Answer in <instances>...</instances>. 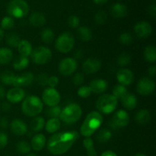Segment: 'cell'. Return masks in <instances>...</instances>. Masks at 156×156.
I'll use <instances>...</instances> for the list:
<instances>
[{
    "label": "cell",
    "instance_id": "obj_34",
    "mask_svg": "<svg viewBox=\"0 0 156 156\" xmlns=\"http://www.w3.org/2000/svg\"><path fill=\"white\" fill-rule=\"evenodd\" d=\"M112 137V133L108 129H101L97 134V141L100 143H105L109 141Z\"/></svg>",
    "mask_w": 156,
    "mask_h": 156
},
{
    "label": "cell",
    "instance_id": "obj_4",
    "mask_svg": "<svg viewBox=\"0 0 156 156\" xmlns=\"http://www.w3.org/2000/svg\"><path fill=\"white\" fill-rule=\"evenodd\" d=\"M82 114V109L78 104H69L64 108L61 111L59 120L64 123L72 124L75 123L81 118Z\"/></svg>",
    "mask_w": 156,
    "mask_h": 156
},
{
    "label": "cell",
    "instance_id": "obj_51",
    "mask_svg": "<svg viewBox=\"0 0 156 156\" xmlns=\"http://www.w3.org/2000/svg\"><path fill=\"white\" fill-rule=\"evenodd\" d=\"M149 14L152 16L153 18H155V15H156V6L155 4H152L149 7Z\"/></svg>",
    "mask_w": 156,
    "mask_h": 156
},
{
    "label": "cell",
    "instance_id": "obj_60",
    "mask_svg": "<svg viewBox=\"0 0 156 156\" xmlns=\"http://www.w3.org/2000/svg\"><path fill=\"white\" fill-rule=\"evenodd\" d=\"M27 156H37V155H34V154H29V155H27Z\"/></svg>",
    "mask_w": 156,
    "mask_h": 156
},
{
    "label": "cell",
    "instance_id": "obj_58",
    "mask_svg": "<svg viewBox=\"0 0 156 156\" xmlns=\"http://www.w3.org/2000/svg\"><path fill=\"white\" fill-rule=\"evenodd\" d=\"M4 38V30L2 28H0V41Z\"/></svg>",
    "mask_w": 156,
    "mask_h": 156
},
{
    "label": "cell",
    "instance_id": "obj_59",
    "mask_svg": "<svg viewBox=\"0 0 156 156\" xmlns=\"http://www.w3.org/2000/svg\"><path fill=\"white\" fill-rule=\"evenodd\" d=\"M134 156H146V155H144V154L138 153V154H136V155H135Z\"/></svg>",
    "mask_w": 156,
    "mask_h": 156
},
{
    "label": "cell",
    "instance_id": "obj_28",
    "mask_svg": "<svg viewBox=\"0 0 156 156\" xmlns=\"http://www.w3.org/2000/svg\"><path fill=\"white\" fill-rule=\"evenodd\" d=\"M13 59V53L12 50L6 47L0 48V64L5 65L9 63Z\"/></svg>",
    "mask_w": 156,
    "mask_h": 156
},
{
    "label": "cell",
    "instance_id": "obj_22",
    "mask_svg": "<svg viewBox=\"0 0 156 156\" xmlns=\"http://www.w3.org/2000/svg\"><path fill=\"white\" fill-rule=\"evenodd\" d=\"M111 12L114 18H123L127 14V7L123 3H115L111 6Z\"/></svg>",
    "mask_w": 156,
    "mask_h": 156
},
{
    "label": "cell",
    "instance_id": "obj_57",
    "mask_svg": "<svg viewBox=\"0 0 156 156\" xmlns=\"http://www.w3.org/2000/svg\"><path fill=\"white\" fill-rule=\"evenodd\" d=\"M93 1H94V2L95 3V4L103 5L105 4V3H106L107 2H108V0H93Z\"/></svg>",
    "mask_w": 156,
    "mask_h": 156
},
{
    "label": "cell",
    "instance_id": "obj_49",
    "mask_svg": "<svg viewBox=\"0 0 156 156\" xmlns=\"http://www.w3.org/2000/svg\"><path fill=\"white\" fill-rule=\"evenodd\" d=\"M59 78L56 76H53L49 77L48 83H47V85L50 86V88H55L58 85H59Z\"/></svg>",
    "mask_w": 156,
    "mask_h": 156
},
{
    "label": "cell",
    "instance_id": "obj_26",
    "mask_svg": "<svg viewBox=\"0 0 156 156\" xmlns=\"http://www.w3.org/2000/svg\"><path fill=\"white\" fill-rule=\"evenodd\" d=\"M135 120L137 123L141 125L146 124L151 120V114L149 111L146 109L140 110L135 116Z\"/></svg>",
    "mask_w": 156,
    "mask_h": 156
},
{
    "label": "cell",
    "instance_id": "obj_46",
    "mask_svg": "<svg viewBox=\"0 0 156 156\" xmlns=\"http://www.w3.org/2000/svg\"><path fill=\"white\" fill-rule=\"evenodd\" d=\"M68 25L72 28H77L79 27V24H80V20H79V17L76 15H71L68 18Z\"/></svg>",
    "mask_w": 156,
    "mask_h": 156
},
{
    "label": "cell",
    "instance_id": "obj_30",
    "mask_svg": "<svg viewBox=\"0 0 156 156\" xmlns=\"http://www.w3.org/2000/svg\"><path fill=\"white\" fill-rule=\"evenodd\" d=\"M45 126V120L42 117H35L30 123V127L34 132H40L42 130Z\"/></svg>",
    "mask_w": 156,
    "mask_h": 156
},
{
    "label": "cell",
    "instance_id": "obj_14",
    "mask_svg": "<svg viewBox=\"0 0 156 156\" xmlns=\"http://www.w3.org/2000/svg\"><path fill=\"white\" fill-rule=\"evenodd\" d=\"M34 80V76L31 73H24L18 76H15L12 85L15 88L30 86Z\"/></svg>",
    "mask_w": 156,
    "mask_h": 156
},
{
    "label": "cell",
    "instance_id": "obj_20",
    "mask_svg": "<svg viewBox=\"0 0 156 156\" xmlns=\"http://www.w3.org/2000/svg\"><path fill=\"white\" fill-rule=\"evenodd\" d=\"M46 143H47V140H46L45 136L41 133H38L34 136L30 145L31 149L37 152H39L45 147Z\"/></svg>",
    "mask_w": 156,
    "mask_h": 156
},
{
    "label": "cell",
    "instance_id": "obj_10",
    "mask_svg": "<svg viewBox=\"0 0 156 156\" xmlns=\"http://www.w3.org/2000/svg\"><path fill=\"white\" fill-rule=\"evenodd\" d=\"M155 82L148 77H143L139 80L136 85V91L143 96L152 94L155 90Z\"/></svg>",
    "mask_w": 156,
    "mask_h": 156
},
{
    "label": "cell",
    "instance_id": "obj_6",
    "mask_svg": "<svg viewBox=\"0 0 156 156\" xmlns=\"http://www.w3.org/2000/svg\"><path fill=\"white\" fill-rule=\"evenodd\" d=\"M28 12L29 5L24 0H12L7 6V12L12 18H24Z\"/></svg>",
    "mask_w": 156,
    "mask_h": 156
},
{
    "label": "cell",
    "instance_id": "obj_52",
    "mask_svg": "<svg viewBox=\"0 0 156 156\" xmlns=\"http://www.w3.org/2000/svg\"><path fill=\"white\" fill-rule=\"evenodd\" d=\"M12 108V106H11L10 103L9 101L8 102H3V104L2 105V109L3 111L5 112H7V111H9Z\"/></svg>",
    "mask_w": 156,
    "mask_h": 156
},
{
    "label": "cell",
    "instance_id": "obj_44",
    "mask_svg": "<svg viewBox=\"0 0 156 156\" xmlns=\"http://www.w3.org/2000/svg\"><path fill=\"white\" fill-rule=\"evenodd\" d=\"M91 90L88 85H82L78 90V95L82 98H87L91 94Z\"/></svg>",
    "mask_w": 156,
    "mask_h": 156
},
{
    "label": "cell",
    "instance_id": "obj_35",
    "mask_svg": "<svg viewBox=\"0 0 156 156\" xmlns=\"http://www.w3.org/2000/svg\"><path fill=\"white\" fill-rule=\"evenodd\" d=\"M113 95L117 99V100H121L125 95L128 93L127 88H126V86L124 85H122L120 84H117L113 88Z\"/></svg>",
    "mask_w": 156,
    "mask_h": 156
},
{
    "label": "cell",
    "instance_id": "obj_53",
    "mask_svg": "<svg viewBox=\"0 0 156 156\" xmlns=\"http://www.w3.org/2000/svg\"><path fill=\"white\" fill-rule=\"evenodd\" d=\"M148 73H149V75L150 76H152V77H155L156 76V66H152L149 67L148 69Z\"/></svg>",
    "mask_w": 156,
    "mask_h": 156
},
{
    "label": "cell",
    "instance_id": "obj_17",
    "mask_svg": "<svg viewBox=\"0 0 156 156\" xmlns=\"http://www.w3.org/2000/svg\"><path fill=\"white\" fill-rule=\"evenodd\" d=\"M8 101L12 104H17L21 102L25 98V91L21 88H11L5 94Z\"/></svg>",
    "mask_w": 156,
    "mask_h": 156
},
{
    "label": "cell",
    "instance_id": "obj_27",
    "mask_svg": "<svg viewBox=\"0 0 156 156\" xmlns=\"http://www.w3.org/2000/svg\"><path fill=\"white\" fill-rule=\"evenodd\" d=\"M29 65V59L28 57H25V56H23L19 55L17 57L15 58V59L13 60V68L15 69L18 70V71H21V70H24V69H26L27 67V66Z\"/></svg>",
    "mask_w": 156,
    "mask_h": 156
},
{
    "label": "cell",
    "instance_id": "obj_18",
    "mask_svg": "<svg viewBox=\"0 0 156 156\" xmlns=\"http://www.w3.org/2000/svg\"><path fill=\"white\" fill-rule=\"evenodd\" d=\"M10 128L12 132L17 136H24L27 132V124L21 119H15L12 120Z\"/></svg>",
    "mask_w": 156,
    "mask_h": 156
},
{
    "label": "cell",
    "instance_id": "obj_42",
    "mask_svg": "<svg viewBox=\"0 0 156 156\" xmlns=\"http://www.w3.org/2000/svg\"><path fill=\"white\" fill-rule=\"evenodd\" d=\"M108 15L106 12L103 10H100L94 15V21L98 24H104L107 21Z\"/></svg>",
    "mask_w": 156,
    "mask_h": 156
},
{
    "label": "cell",
    "instance_id": "obj_37",
    "mask_svg": "<svg viewBox=\"0 0 156 156\" xmlns=\"http://www.w3.org/2000/svg\"><path fill=\"white\" fill-rule=\"evenodd\" d=\"M21 41V40L20 38V37L15 33H10L6 37V42H7V44L9 46H10V47H14V48L18 47V44H19Z\"/></svg>",
    "mask_w": 156,
    "mask_h": 156
},
{
    "label": "cell",
    "instance_id": "obj_48",
    "mask_svg": "<svg viewBox=\"0 0 156 156\" xmlns=\"http://www.w3.org/2000/svg\"><path fill=\"white\" fill-rule=\"evenodd\" d=\"M9 143V138L5 133L0 131V149L5 147Z\"/></svg>",
    "mask_w": 156,
    "mask_h": 156
},
{
    "label": "cell",
    "instance_id": "obj_8",
    "mask_svg": "<svg viewBox=\"0 0 156 156\" xmlns=\"http://www.w3.org/2000/svg\"><path fill=\"white\" fill-rule=\"evenodd\" d=\"M52 56L53 54L51 50L48 47L44 46L36 47L30 54L32 62L37 65H44L47 63L51 59Z\"/></svg>",
    "mask_w": 156,
    "mask_h": 156
},
{
    "label": "cell",
    "instance_id": "obj_25",
    "mask_svg": "<svg viewBox=\"0 0 156 156\" xmlns=\"http://www.w3.org/2000/svg\"><path fill=\"white\" fill-rule=\"evenodd\" d=\"M61 126V122L59 118H50L45 123V128L46 131L49 133H56L59 129Z\"/></svg>",
    "mask_w": 156,
    "mask_h": 156
},
{
    "label": "cell",
    "instance_id": "obj_21",
    "mask_svg": "<svg viewBox=\"0 0 156 156\" xmlns=\"http://www.w3.org/2000/svg\"><path fill=\"white\" fill-rule=\"evenodd\" d=\"M122 105L125 109L128 111H133L135 109L138 104V100L135 94L132 93H127L123 98L121 99Z\"/></svg>",
    "mask_w": 156,
    "mask_h": 156
},
{
    "label": "cell",
    "instance_id": "obj_19",
    "mask_svg": "<svg viewBox=\"0 0 156 156\" xmlns=\"http://www.w3.org/2000/svg\"><path fill=\"white\" fill-rule=\"evenodd\" d=\"M108 82L105 79H95L90 82L89 87L91 90V92L94 94H103L108 89Z\"/></svg>",
    "mask_w": 156,
    "mask_h": 156
},
{
    "label": "cell",
    "instance_id": "obj_40",
    "mask_svg": "<svg viewBox=\"0 0 156 156\" xmlns=\"http://www.w3.org/2000/svg\"><path fill=\"white\" fill-rule=\"evenodd\" d=\"M17 150L20 154L22 155H25V154H28L31 150V147L30 145L27 143V141H20L18 142V144L16 146Z\"/></svg>",
    "mask_w": 156,
    "mask_h": 156
},
{
    "label": "cell",
    "instance_id": "obj_45",
    "mask_svg": "<svg viewBox=\"0 0 156 156\" xmlns=\"http://www.w3.org/2000/svg\"><path fill=\"white\" fill-rule=\"evenodd\" d=\"M48 79L49 76L46 73H40L36 77L37 84L40 86H46L48 83Z\"/></svg>",
    "mask_w": 156,
    "mask_h": 156
},
{
    "label": "cell",
    "instance_id": "obj_31",
    "mask_svg": "<svg viewBox=\"0 0 156 156\" xmlns=\"http://www.w3.org/2000/svg\"><path fill=\"white\" fill-rule=\"evenodd\" d=\"M144 58L148 62L154 63L156 61V48L155 46L149 45L144 50Z\"/></svg>",
    "mask_w": 156,
    "mask_h": 156
},
{
    "label": "cell",
    "instance_id": "obj_23",
    "mask_svg": "<svg viewBox=\"0 0 156 156\" xmlns=\"http://www.w3.org/2000/svg\"><path fill=\"white\" fill-rule=\"evenodd\" d=\"M17 48H18L19 54L21 56H25V57H28L29 56H30L32 51H33L31 44L27 40H21Z\"/></svg>",
    "mask_w": 156,
    "mask_h": 156
},
{
    "label": "cell",
    "instance_id": "obj_12",
    "mask_svg": "<svg viewBox=\"0 0 156 156\" xmlns=\"http://www.w3.org/2000/svg\"><path fill=\"white\" fill-rule=\"evenodd\" d=\"M60 100V94L55 88H46L42 94V102L48 107L57 106Z\"/></svg>",
    "mask_w": 156,
    "mask_h": 156
},
{
    "label": "cell",
    "instance_id": "obj_24",
    "mask_svg": "<svg viewBox=\"0 0 156 156\" xmlns=\"http://www.w3.org/2000/svg\"><path fill=\"white\" fill-rule=\"evenodd\" d=\"M29 21L32 26L41 27L46 23V17L43 13L39 12H35L30 15Z\"/></svg>",
    "mask_w": 156,
    "mask_h": 156
},
{
    "label": "cell",
    "instance_id": "obj_33",
    "mask_svg": "<svg viewBox=\"0 0 156 156\" xmlns=\"http://www.w3.org/2000/svg\"><path fill=\"white\" fill-rule=\"evenodd\" d=\"M15 75L12 71H4L0 74V81L2 84L6 85H12L15 79Z\"/></svg>",
    "mask_w": 156,
    "mask_h": 156
},
{
    "label": "cell",
    "instance_id": "obj_43",
    "mask_svg": "<svg viewBox=\"0 0 156 156\" xmlns=\"http://www.w3.org/2000/svg\"><path fill=\"white\" fill-rule=\"evenodd\" d=\"M119 41H120V44H123V45H129L133 43V38L131 34L128 33V32H124V33L121 34L119 37Z\"/></svg>",
    "mask_w": 156,
    "mask_h": 156
},
{
    "label": "cell",
    "instance_id": "obj_1",
    "mask_svg": "<svg viewBox=\"0 0 156 156\" xmlns=\"http://www.w3.org/2000/svg\"><path fill=\"white\" fill-rule=\"evenodd\" d=\"M76 131H65L54 133L47 141V149L54 155H59L68 152L79 139Z\"/></svg>",
    "mask_w": 156,
    "mask_h": 156
},
{
    "label": "cell",
    "instance_id": "obj_41",
    "mask_svg": "<svg viewBox=\"0 0 156 156\" xmlns=\"http://www.w3.org/2000/svg\"><path fill=\"white\" fill-rule=\"evenodd\" d=\"M15 26V21L11 16H6L2 19L1 28L2 30H11Z\"/></svg>",
    "mask_w": 156,
    "mask_h": 156
},
{
    "label": "cell",
    "instance_id": "obj_13",
    "mask_svg": "<svg viewBox=\"0 0 156 156\" xmlns=\"http://www.w3.org/2000/svg\"><path fill=\"white\" fill-rule=\"evenodd\" d=\"M134 32L136 35L140 38H147L152 34V25L147 21H142L136 23L134 26Z\"/></svg>",
    "mask_w": 156,
    "mask_h": 156
},
{
    "label": "cell",
    "instance_id": "obj_55",
    "mask_svg": "<svg viewBox=\"0 0 156 156\" xmlns=\"http://www.w3.org/2000/svg\"><path fill=\"white\" fill-rule=\"evenodd\" d=\"M5 97V88L4 87L0 85V100L4 99Z\"/></svg>",
    "mask_w": 156,
    "mask_h": 156
},
{
    "label": "cell",
    "instance_id": "obj_38",
    "mask_svg": "<svg viewBox=\"0 0 156 156\" xmlns=\"http://www.w3.org/2000/svg\"><path fill=\"white\" fill-rule=\"evenodd\" d=\"M62 108L59 106H54V107H49L46 110V115L50 118H59Z\"/></svg>",
    "mask_w": 156,
    "mask_h": 156
},
{
    "label": "cell",
    "instance_id": "obj_15",
    "mask_svg": "<svg viewBox=\"0 0 156 156\" xmlns=\"http://www.w3.org/2000/svg\"><path fill=\"white\" fill-rule=\"evenodd\" d=\"M101 68V62L98 58L91 57L87 59L82 65V69L86 74H94Z\"/></svg>",
    "mask_w": 156,
    "mask_h": 156
},
{
    "label": "cell",
    "instance_id": "obj_54",
    "mask_svg": "<svg viewBox=\"0 0 156 156\" xmlns=\"http://www.w3.org/2000/svg\"><path fill=\"white\" fill-rule=\"evenodd\" d=\"M101 156H117V155L115 153V152H113V151L108 150V151H105V152H104Z\"/></svg>",
    "mask_w": 156,
    "mask_h": 156
},
{
    "label": "cell",
    "instance_id": "obj_5",
    "mask_svg": "<svg viewBox=\"0 0 156 156\" xmlns=\"http://www.w3.org/2000/svg\"><path fill=\"white\" fill-rule=\"evenodd\" d=\"M118 105V100L113 94H105L98 98L96 108L101 114H108L114 112Z\"/></svg>",
    "mask_w": 156,
    "mask_h": 156
},
{
    "label": "cell",
    "instance_id": "obj_50",
    "mask_svg": "<svg viewBox=\"0 0 156 156\" xmlns=\"http://www.w3.org/2000/svg\"><path fill=\"white\" fill-rule=\"evenodd\" d=\"M9 126V122H8V119L5 117H1L0 118V127L2 129H6Z\"/></svg>",
    "mask_w": 156,
    "mask_h": 156
},
{
    "label": "cell",
    "instance_id": "obj_32",
    "mask_svg": "<svg viewBox=\"0 0 156 156\" xmlns=\"http://www.w3.org/2000/svg\"><path fill=\"white\" fill-rule=\"evenodd\" d=\"M83 146L87 151L88 156H98V153L94 149V141L91 137H87L83 140Z\"/></svg>",
    "mask_w": 156,
    "mask_h": 156
},
{
    "label": "cell",
    "instance_id": "obj_39",
    "mask_svg": "<svg viewBox=\"0 0 156 156\" xmlns=\"http://www.w3.org/2000/svg\"><path fill=\"white\" fill-rule=\"evenodd\" d=\"M131 59H132V57H131V56L129 53H123L117 57V65L123 67L125 66H127L130 63Z\"/></svg>",
    "mask_w": 156,
    "mask_h": 156
},
{
    "label": "cell",
    "instance_id": "obj_56",
    "mask_svg": "<svg viewBox=\"0 0 156 156\" xmlns=\"http://www.w3.org/2000/svg\"><path fill=\"white\" fill-rule=\"evenodd\" d=\"M75 56H76V58H77V59H81L84 55H83V53H82L81 50H78V51L76 53V55H75Z\"/></svg>",
    "mask_w": 156,
    "mask_h": 156
},
{
    "label": "cell",
    "instance_id": "obj_9",
    "mask_svg": "<svg viewBox=\"0 0 156 156\" xmlns=\"http://www.w3.org/2000/svg\"><path fill=\"white\" fill-rule=\"evenodd\" d=\"M78 68L77 60L74 58L66 57L60 61L58 66L59 73L62 76H69L76 71Z\"/></svg>",
    "mask_w": 156,
    "mask_h": 156
},
{
    "label": "cell",
    "instance_id": "obj_11",
    "mask_svg": "<svg viewBox=\"0 0 156 156\" xmlns=\"http://www.w3.org/2000/svg\"><path fill=\"white\" fill-rule=\"evenodd\" d=\"M129 123V116L124 110H119L113 115L111 120V127L114 129L126 127Z\"/></svg>",
    "mask_w": 156,
    "mask_h": 156
},
{
    "label": "cell",
    "instance_id": "obj_47",
    "mask_svg": "<svg viewBox=\"0 0 156 156\" xmlns=\"http://www.w3.org/2000/svg\"><path fill=\"white\" fill-rule=\"evenodd\" d=\"M73 82L76 86H82V85L85 82V76L82 73H77L75 74Z\"/></svg>",
    "mask_w": 156,
    "mask_h": 156
},
{
    "label": "cell",
    "instance_id": "obj_16",
    "mask_svg": "<svg viewBox=\"0 0 156 156\" xmlns=\"http://www.w3.org/2000/svg\"><path fill=\"white\" fill-rule=\"evenodd\" d=\"M117 79L120 85L129 86L133 82L134 74L129 69H120L117 73Z\"/></svg>",
    "mask_w": 156,
    "mask_h": 156
},
{
    "label": "cell",
    "instance_id": "obj_36",
    "mask_svg": "<svg viewBox=\"0 0 156 156\" xmlns=\"http://www.w3.org/2000/svg\"><path fill=\"white\" fill-rule=\"evenodd\" d=\"M41 37L45 44H50L54 40V32L50 28H44L41 32Z\"/></svg>",
    "mask_w": 156,
    "mask_h": 156
},
{
    "label": "cell",
    "instance_id": "obj_7",
    "mask_svg": "<svg viewBox=\"0 0 156 156\" xmlns=\"http://www.w3.org/2000/svg\"><path fill=\"white\" fill-rule=\"evenodd\" d=\"M76 43L74 36L70 32H65L59 35L55 42V48L62 53H67L73 49Z\"/></svg>",
    "mask_w": 156,
    "mask_h": 156
},
{
    "label": "cell",
    "instance_id": "obj_29",
    "mask_svg": "<svg viewBox=\"0 0 156 156\" xmlns=\"http://www.w3.org/2000/svg\"><path fill=\"white\" fill-rule=\"evenodd\" d=\"M77 34L79 39L83 42H88L92 37V32L91 29L85 26L78 27Z\"/></svg>",
    "mask_w": 156,
    "mask_h": 156
},
{
    "label": "cell",
    "instance_id": "obj_2",
    "mask_svg": "<svg viewBox=\"0 0 156 156\" xmlns=\"http://www.w3.org/2000/svg\"><path fill=\"white\" fill-rule=\"evenodd\" d=\"M103 116L98 111H91L85 117L80 128V133L85 138L91 137L103 123Z\"/></svg>",
    "mask_w": 156,
    "mask_h": 156
},
{
    "label": "cell",
    "instance_id": "obj_3",
    "mask_svg": "<svg viewBox=\"0 0 156 156\" xmlns=\"http://www.w3.org/2000/svg\"><path fill=\"white\" fill-rule=\"evenodd\" d=\"M44 104L36 95H29L24 98L21 105V111L29 117H35L43 111Z\"/></svg>",
    "mask_w": 156,
    "mask_h": 156
}]
</instances>
